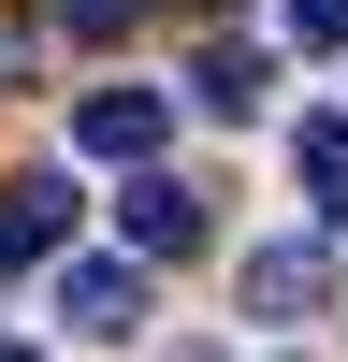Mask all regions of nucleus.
<instances>
[{
    "instance_id": "39448f33",
    "label": "nucleus",
    "mask_w": 348,
    "mask_h": 362,
    "mask_svg": "<svg viewBox=\"0 0 348 362\" xmlns=\"http://www.w3.org/2000/svg\"><path fill=\"white\" fill-rule=\"evenodd\" d=\"M58 232H73V174H15V203H0V261H58Z\"/></svg>"
},
{
    "instance_id": "7ed1b4c3",
    "label": "nucleus",
    "mask_w": 348,
    "mask_h": 362,
    "mask_svg": "<svg viewBox=\"0 0 348 362\" xmlns=\"http://www.w3.org/2000/svg\"><path fill=\"white\" fill-rule=\"evenodd\" d=\"M73 145L131 174V160H160V145H174V102H160V87H87V102H73Z\"/></svg>"
},
{
    "instance_id": "f03ea898",
    "label": "nucleus",
    "mask_w": 348,
    "mask_h": 362,
    "mask_svg": "<svg viewBox=\"0 0 348 362\" xmlns=\"http://www.w3.org/2000/svg\"><path fill=\"white\" fill-rule=\"evenodd\" d=\"M247 334H305L319 305H334V232H276V247H247Z\"/></svg>"
},
{
    "instance_id": "20e7f679",
    "label": "nucleus",
    "mask_w": 348,
    "mask_h": 362,
    "mask_svg": "<svg viewBox=\"0 0 348 362\" xmlns=\"http://www.w3.org/2000/svg\"><path fill=\"white\" fill-rule=\"evenodd\" d=\"M116 247H145V261H189V247H203V189H189V174H160V160H131Z\"/></svg>"
},
{
    "instance_id": "0eeeda50",
    "label": "nucleus",
    "mask_w": 348,
    "mask_h": 362,
    "mask_svg": "<svg viewBox=\"0 0 348 362\" xmlns=\"http://www.w3.org/2000/svg\"><path fill=\"white\" fill-rule=\"evenodd\" d=\"M203 116H261V102H276V58H261V44H203Z\"/></svg>"
},
{
    "instance_id": "f257e3e1",
    "label": "nucleus",
    "mask_w": 348,
    "mask_h": 362,
    "mask_svg": "<svg viewBox=\"0 0 348 362\" xmlns=\"http://www.w3.org/2000/svg\"><path fill=\"white\" fill-rule=\"evenodd\" d=\"M44 319L73 348H131L145 334V247H116V261H58L44 276Z\"/></svg>"
},
{
    "instance_id": "1a4fd4ad",
    "label": "nucleus",
    "mask_w": 348,
    "mask_h": 362,
    "mask_svg": "<svg viewBox=\"0 0 348 362\" xmlns=\"http://www.w3.org/2000/svg\"><path fill=\"white\" fill-rule=\"evenodd\" d=\"M290 44H305V58H334V44H348V0H290Z\"/></svg>"
},
{
    "instance_id": "423d86ee",
    "label": "nucleus",
    "mask_w": 348,
    "mask_h": 362,
    "mask_svg": "<svg viewBox=\"0 0 348 362\" xmlns=\"http://www.w3.org/2000/svg\"><path fill=\"white\" fill-rule=\"evenodd\" d=\"M290 160H305V203H319V232L348 247V116H305V131H290Z\"/></svg>"
},
{
    "instance_id": "6e6552de",
    "label": "nucleus",
    "mask_w": 348,
    "mask_h": 362,
    "mask_svg": "<svg viewBox=\"0 0 348 362\" xmlns=\"http://www.w3.org/2000/svg\"><path fill=\"white\" fill-rule=\"evenodd\" d=\"M131 15H145V0H58V29H73V44H116Z\"/></svg>"
}]
</instances>
